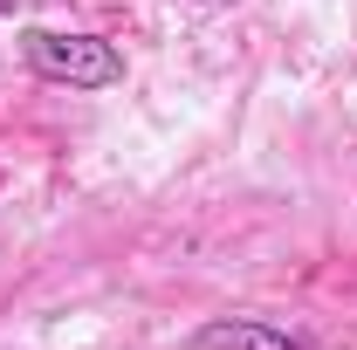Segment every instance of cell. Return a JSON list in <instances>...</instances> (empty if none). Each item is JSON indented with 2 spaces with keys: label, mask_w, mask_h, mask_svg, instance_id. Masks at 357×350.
I'll return each mask as SVG.
<instances>
[{
  "label": "cell",
  "mask_w": 357,
  "mask_h": 350,
  "mask_svg": "<svg viewBox=\"0 0 357 350\" xmlns=\"http://www.w3.org/2000/svg\"><path fill=\"white\" fill-rule=\"evenodd\" d=\"M0 14H14V0H0Z\"/></svg>",
  "instance_id": "obj_4"
},
{
  "label": "cell",
  "mask_w": 357,
  "mask_h": 350,
  "mask_svg": "<svg viewBox=\"0 0 357 350\" xmlns=\"http://www.w3.org/2000/svg\"><path fill=\"white\" fill-rule=\"evenodd\" d=\"M199 350H310L303 337H289V330H275L261 316H213V323H199Z\"/></svg>",
  "instance_id": "obj_2"
},
{
  "label": "cell",
  "mask_w": 357,
  "mask_h": 350,
  "mask_svg": "<svg viewBox=\"0 0 357 350\" xmlns=\"http://www.w3.org/2000/svg\"><path fill=\"white\" fill-rule=\"evenodd\" d=\"M199 7H234V0H199Z\"/></svg>",
  "instance_id": "obj_3"
},
{
  "label": "cell",
  "mask_w": 357,
  "mask_h": 350,
  "mask_svg": "<svg viewBox=\"0 0 357 350\" xmlns=\"http://www.w3.org/2000/svg\"><path fill=\"white\" fill-rule=\"evenodd\" d=\"M21 62L42 83L69 89H117L124 83V55L103 35H62V28H21Z\"/></svg>",
  "instance_id": "obj_1"
}]
</instances>
